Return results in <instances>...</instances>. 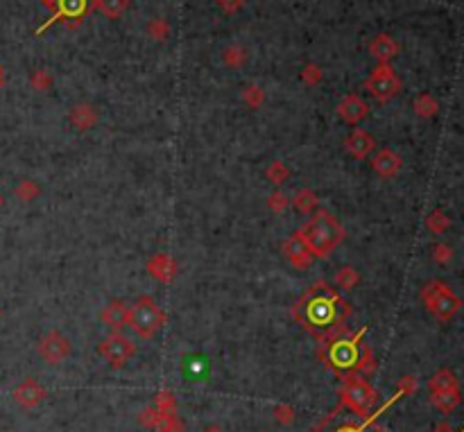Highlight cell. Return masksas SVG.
<instances>
[{"mask_svg":"<svg viewBox=\"0 0 464 432\" xmlns=\"http://www.w3.org/2000/svg\"><path fill=\"white\" fill-rule=\"evenodd\" d=\"M349 315H351V305L326 281L313 283L293 305L295 319L299 324H304V329L317 335L320 340H326L331 335L344 331L346 329L344 319Z\"/></svg>","mask_w":464,"mask_h":432,"instance_id":"6da1fadb","label":"cell"},{"mask_svg":"<svg viewBox=\"0 0 464 432\" xmlns=\"http://www.w3.org/2000/svg\"><path fill=\"white\" fill-rule=\"evenodd\" d=\"M365 335V329L360 333L340 331L324 340L322 358L326 367L335 371L337 376H351V373H372L376 369L374 353L367 344L360 342Z\"/></svg>","mask_w":464,"mask_h":432,"instance_id":"7a4b0ae2","label":"cell"},{"mask_svg":"<svg viewBox=\"0 0 464 432\" xmlns=\"http://www.w3.org/2000/svg\"><path fill=\"white\" fill-rule=\"evenodd\" d=\"M302 236L306 238L308 247L313 249L315 258H326L331 256L337 247L342 245L346 236L344 226L328 213V210H315L313 217L299 229Z\"/></svg>","mask_w":464,"mask_h":432,"instance_id":"3957f363","label":"cell"},{"mask_svg":"<svg viewBox=\"0 0 464 432\" xmlns=\"http://www.w3.org/2000/svg\"><path fill=\"white\" fill-rule=\"evenodd\" d=\"M168 322V315L161 305L152 299V296H139L136 301L129 305L127 312V329L141 340L154 338Z\"/></svg>","mask_w":464,"mask_h":432,"instance_id":"277c9868","label":"cell"},{"mask_svg":"<svg viewBox=\"0 0 464 432\" xmlns=\"http://www.w3.org/2000/svg\"><path fill=\"white\" fill-rule=\"evenodd\" d=\"M421 301L437 322H451L462 308V299L444 281H430L423 285Z\"/></svg>","mask_w":464,"mask_h":432,"instance_id":"5b68a950","label":"cell"},{"mask_svg":"<svg viewBox=\"0 0 464 432\" xmlns=\"http://www.w3.org/2000/svg\"><path fill=\"white\" fill-rule=\"evenodd\" d=\"M340 403L356 417H367L370 410L379 403V394L360 373L346 376L340 387Z\"/></svg>","mask_w":464,"mask_h":432,"instance_id":"8992f818","label":"cell"},{"mask_svg":"<svg viewBox=\"0 0 464 432\" xmlns=\"http://www.w3.org/2000/svg\"><path fill=\"white\" fill-rule=\"evenodd\" d=\"M365 89L370 91V95L379 102H390L394 95L401 93V80L399 75L394 73L390 64H379L372 71L370 78L365 80Z\"/></svg>","mask_w":464,"mask_h":432,"instance_id":"52a82bcc","label":"cell"},{"mask_svg":"<svg viewBox=\"0 0 464 432\" xmlns=\"http://www.w3.org/2000/svg\"><path fill=\"white\" fill-rule=\"evenodd\" d=\"M98 353L109 362L111 369H122L125 364L136 355V344H134L127 335H122L120 331H113L111 335H107V338L100 342Z\"/></svg>","mask_w":464,"mask_h":432,"instance_id":"ba28073f","label":"cell"},{"mask_svg":"<svg viewBox=\"0 0 464 432\" xmlns=\"http://www.w3.org/2000/svg\"><path fill=\"white\" fill-rule=\"evenodd\" d=\"M36 353L45 364L57 367V364H62L73 353V344L62 331H48L36 342Z\"/></svg>","mask_w":464,"mask_h":432,"instance_id":"9c48e42d","label":"cell"},{"mask_svg":"<svg viewBox=\"0 0 464 432\" xmlns=\"http://www.w3.org/2000/svg\"><path fill=\"white\" fill-rule=\"evenodd\" d=\"M283 258L293 267H297V270H308V267L315 263V254H313V249L308 247L302 231H295L283 243Z\"/></svg>","mask_w":464,"mask_h":432,"instance_id":"30bf717a","label":"cell"},{"mask_svg":"<svg viewBox=\"0 0 464 432\" xmlns=\"http://www.w3.org/2000/svg\"><path fill=\"white\" fill-rule=\"evenodd\" d=\"M45 396H48L45 387H43L38 380H34V378L21 380V382H18V385L14 387V391H12V398L16 401V405L23 408V410H34V408H38V405H41V403L45 401Z\"/></svg>","mask_w":464,"mask_h":432,"instance_id":"8fae6325","label":"cell"},{"mask_svg":"<svg viewBox=\"0 0 464 432\" xmlns=\"http://www.w3.org/2000/svg\"><path fill=\"white\" fill-rule=\"evenodd\" d=\"M148 274L159 283H172L179 274V263L170 254H152L145 263Z\"/></svg>","mask_w":464,"mask_h":432,"instance_id":"7c38bea8","label":"cell"},{"mask_svg":"<svg viewBox=\"0 0 464 432\" xmlns=\"http://www.w3.org/2000/svg\"><path fill=\"white\" fill-rule=\"evenodd\" d=\"M344 150L349 152V157H353L356 161H365L376 150V138L367 129L356 127L349 131V136L344 138Z\"/></svg>","mask_w":464,"mask_h":432,"instance_id":"4fadbf2b","label":"cell"},{"mask_svg":"<svg viewBox=\"0 0 464 432\" xmlns=\"http://www.w3.org/2000/svg\"><path fill=\"white\" fill-rule=\"evenodd\" d=\"M403 168V159L399 152H394L390 147H381L376 154L372 157V170L379 175L381 179H394Z\"/></svg>","mask_w":464,"mask_h":432,"instance_id":"5bb4252c","label":"cell"},{"mask_svg":"<svg viewBox=\"0 0 464 432\" xmlns=\"http://www.w3.org/2000/svg\"><path fill=\"white\" fill-rule=\"evenodd\" d=\"M376 415H367V417H358V419H351L344 417L340 421V426H333V421L328 419L320 426V432H385L383 428L376 426Z\"/></svg>","mask_w":464,"mask_h":432,"instance_id":"9a60e30c","label":"cell"},{"mask_svg":"<svg viewBox=\"0 0 464 432\" xmlns=\"http://www.w3.org/2000/svg\"><path fill=\"white\" fill-rule=\"evenodd\" d=\"M337 116H340L346 124H360L367 116H370V104H367L360 95L351 93L337 104Z\"/></svg>","mask_w":464,"mask_h":432,"instance_id":"2e32d148","label":"cell"},{"mask_svg":"<svg viewBox=\"0 0 464 432\" xmlns=\"http://www.w3.org/2000/svg\"><path fill=\"white\" fill-rule=\"evenodd\" d=\"M127 312H129V305L125 303L122 299H111L102 308L100 319H102L104 326H109L111 331H120V329L127 326Z\"/></svg>","mask_w":464,"mask_h":432,"instance_id":"e0dca14e","label":"cell"},{"mask_svg":"<svg viewBox=\"0 0 464 432\" xmlns=\"http://www.w3.org/2000/svg\"><path fill=\"white\" fill-rule=\"evenodd\" d=\"M69 118H71L73 127H75L77 131H89V129H93L95 124H98V120H100L98 111H95L93 104H86V102L75 104V107L71 109V113H69Z\"/></svg>","mask_w":464,"mask_h":432,"instance_id":"ac0fdd59","label":"cell"},{"mask_svg":"<svg viewBox=\"0 0 464 432\" xmlns=\"http://www.w3.org/2000/svg\"><path fill=\"white\" fill-rule=\"evenodd\" d=\"M396 52H399V43H396L390 34H379L370 43V55L379 64H390L396 57Z\"/></svg>","mask_w":464,"mask_h":432,"instance_id":"d6986e66","label":"cell"},{"mask_svg":"<svg viewBox=\"0 0 464 432\" xmlns=\"http://www.w3.org/2000/svg\"><path fill=\"white\" fill-rule=\"evenodd\" d=\"M290 204H293L299 213L313 215L315 210L320 208V195H317L313 188H299L297 193L290 197Z\"/></svg>","mask_w":464,"mask_h":432,"instance_id":"ffe728a7","label":"cell"},{"mask_svg":"<svg viewBox=\"0 0 464 432\" xmlns=\"http://www.w3.org/2000/svg\"><path fill=\"white\" fill-rule=\"evenodd\" d=\"M460 401H462L460 389H447V391H433L430 394V403L440 412H444V415H451V412L460 405Z\"/></svg>","mask_w":464,"mask_h":432,"instance_id":"44dd1931","label":"cell"},{"mask_svg":"<svg viewBox=\"0 0 464 432\" xmlns=\"http://www.w3.org/2000/svg\"><path fill=\"white\" fill-rule=\"evenodd\" d=\"M333 283H335L337 290L351 292L353 287H358V283H360V272H358L356 267H351V265H342V267H337L335 270Z\"/></svg>","mask_w":464,"mask_h":432,"instance_id":"7402d4cb","label":"cell"},{"mask_svg":"<svg viewBox=\"0 0 464 432\" xmlns=\"http://www.w3.org/2000/svg\"><path fill=\"white\" fill-rule=\"evenodd\" d=\"M447 389H460V380L451 369H440L435 376L428 380V391H447Z\"/></svg>","mask_w":464,"mask_h":432,"instance_id":"603a6c76","label":"cell"},{"mask_svg":"<svg viewBox=\"0 0 464 432\" xmlns=\"http://www.w3.org/2000/svg\"><path fill=\"white\" fill-rule=\"evenodd\" d=\"M14 197L23 204H32L34 199L41 197V186L34 179H21L14 188Z\"/></svg>","mask_w":464,"mask_h":432,"instance_id":"cb8c5ba5","label":"cell"},{"mask_svg":"<svg viewBox=\"0 0 464 432\" xmlns=\"http://www.w3.org/2000/svg\"><path fill=\"white\" fill-rule=\"evenodd\" d=\"M55 9L57 14L52 21H59V18H66V16H82L86 12V0H57L55 3Z\"/></svg>","mask_w":464,"mask_h":432,"instance_id":"d4e9b609","label":"cell"},{"mask_svg":"<svg viewBox=\"0 0 464 432\" xmlns=\"http://www.w3.org/2000/svg\"><path fill=\"white\" fill-rule=\"evenodd\" d=\"M426 226H428L430 233L442 236V233H447L449 229H451V217L444 213V210L435 208V210H430L428 217H426Z\"/></svg>","mask_w":464,"mask_h":432,"instance_id":"484cf974","label":"cell"},{"mask_svg":"<svg viewBox=\"0 0 464 432\" xmlns=\"http://www.w3.org/2000/svg\"><path fill=\"white\" fill-rule=\"evenodd\" d=\"M265 177H267V181H269V184H272V186L281 188V186L286 184V181L290 179V168L286 166L283 161H279V159H276V161H272V163H269V166H267Z\"/></svg>","mask_w":464,"mask_h":432,"instance_id":"4316f807","label":"cell"},{"mask_svg":"<svg viewBox=\"0 0 464 432\" xmlns=\"http://www.w3.org/2000/svg\"><path fill=\"white\" fill-rule=\"evenodd\" d=\"M437 111H440V104L430 93H421L419 98L414 100V113H417L419 118H433Z\"/></svg>","mask_w":464,"mask_h":432,"instance_id":"83f0119b","label":"cell"},{"mask_svg":"<svg viewBox=\"0 0 464 432\" xmlns=\"http://www.w3.org/2000/svg\"><path fill=\"white\" fill-rule=\"evenodd\" d=\"M95 5L107 18H118L129 7V0H95Z\"/></svg>","mask_w":464,"mask_h":432,"instance_id":"f1b7e54d","label":"cell"},{"mask_svg":"<svg viewBox=\"0 0 464 432\" xmlns=\"http://www.w3.org/2000/svg\"><path fill=\"white\" fill-rule=\"evenodd\" d=\"M154 430L157 432H183L186 426H183V421L177 417V412H163Z\"/></svg>","mask_w":464,"mask_h":432,"instance_id":"f546056e","label":"cell"},{"mask_svg":"<svg viewBox=\"0 0 464 432\" xmlns=\"http://www.w3.org/2000/svg\"><path fill=\"white\" fill-rule=\"evenodd\" d=\"M243 102L247 104L249 109H260V107H263V102H265L263 89H260V86H256V84L245 86V89H243Z\"/></svg>","mask_w":464,"mask_h":432,"instance_id":"4dcf8cb0","label":"cell"},{"mask_svg":"<svg viewBox=\"0 0 464 432\" xmlns=\"http://www.w3.org/2000/svg\"><path fill=\"white\" fill-rule=\"evenodd\" d=\"M154 408L161 412H177V398L170 389H161L154 396Z\"/></svg>","mask_w":464,"mask_h":432,"instance_id":"1f68e13d","label":"cell"},{"mask_svg":"<svg viewBox=\"0 0 464 432\" xmlns=\"http://www.w3.org/2000/svg\"><path fill=\"white\" fill-rule=\"evenodd\" d=\"M247 62V52H245V48H240V45H231V48H227L225 50V64L229 66V69H240Z\"/></svg>","mask_w":464,"mask_h":432,"instance_id":"d6a6232c","label":"cell"},{"mask_svg":"<svg viewBox=\"0 0 464 432\" xmlns=\"http://www.w3.org/2000/svg\"><path fill=\"white\" fill-rule=\"evenodd\" d=\"M265 204H267L269 210H272V213H283V210L290 206V197L283 193L281 188H276L272 195H267V201H265Z\"/></svg>","mask_w":464,"mask_h":432,"instance_id":"836d02e7","label":"cell"},{"mask_svg":"<svg viewBox=\"0 0 464 432\" xmlns=\"http://www.w3.org/2000/svg\"><path fill=\"white\" fill-rule=\"evenodd\" d=\"M295 408L288 405V403H281V405L274 408V419L279 421L281 426H293L295 424Z\"/></svg>","mask_w":464,"mask_h":432,"instance_id":"e575fe53","label":"cell"},{"mask_svg":"<svg viewBox=\"0 0 464 432\" xmlns=\"http://www.w3.org/2000/svg\"><path fill=\"white\" fill-rule=\"evenodd\" d=\"M148 32H150L152 39L166 41V39H168V34H170V27H168L166 21H163V18H154V21L150 23V27H148Z\"/></svg>","mask_w":464,"mask_h":432,"instance_id":"d590c367","label":"cell"},{"mask_svg":"<svg viewBox=\"0 0 464 432\" xmlns=\"http://www.w3.org/2000/svg\"><path fill=\"white\" fill-rule=\"evenodd\" d=\"M451 258H453V249H451L449 245L437 243V245L433 247V261H435V263L447 265V263H451Z\"/></svg>","mask_w":464,"mask_h":432,"instance_id":"8d00e7d4","label":"cell"},{"mask_svg":"<svg viewBox=\"0 0 464 432\" xmlns=\"http://www.w3.org/2000/svg\"><path fill=\"white\" fill-rule=\"evenodd\" d=\"M322 69L320 66H315V64H308L306 69L302 71V80L306 82V84H311V86H315V84H320L322 82Z\"/></svg>","mask_w":464,"mask_h":432,"instance_id":"74e56055","label":"cell"},{"mask_svg":"<svg viewBox=\"0 0 464 432\" xmlns=\"http://www.w3.org/2000/svg\"><path fill=\"white\" fill-rule=\"evenodd\" d=\"M30 84L34 86L36 91H48L52 86V78L45 71H36V73H32Z\"/></svg>","mask_w":464,"mask_h":432,"instance_id":"f35d334b","label":"cell"},{"mask_svg":"<svg viewBox=\"0 0 464 432\" xmlns=\"http://www.w3.org/2000/svg\"><path fill=\"white\" fill-rule=\"evenodd\" d=\"M417 391V378L414 376H403L399 380V391H396V398L401 396H410V394Z\"/></svg>","mask_w":464,"mask_h":432,"instance_id":"ab89813d","label":"cell"},{"mask_svg":"<svg viewBox=\"0 0 464 432\" xmlns=\"http://www.w3.org/2000/svg\"><path fill=\"white\" fill-rule=\"evenodd\" d=\"M218 5L225 9L227 14H234V12H238V9L245 5V0H218Z\"/></svg>","mask_w":464,"mask_h":432,"instance_id":"60d3db41","label":"cell"},{"mask_svg":"<svg viewBox=\"0 0 464 432\" xmlns=\"http://www.w3.org/2000/svg\"><path fill=\"white\" fill-rule=\"evenodd\" d=\"M435 432H456V430H453L449 424H442V426H437V430H435Z\"/></svg>","mask_w":464,"mask_h":432,"instance_id":"b9f144b4","label":"cell"},{"mask_svg":"<svg viewBox=\"0 0 464 432\" xmlns=\"http://www.w3.org/2000/svg\"><path fill=\"white\" fill-rule=\"evenodd\" d=\"M204 432H222V428H218V426H209Z\"/></svg>","mask_w":464,"mask_h":432,"instance_id":"7bdbcfd3","label":"cell"},{"mask_svg":"<svg viewBox=\"0 0 464 432\" xmlns=\"http://www.w3.org/2000/svg\"><path fill=\"white\" fill-rule=\"evenodd\" d=\"M3 206H5V195L0 193V208H3Z\"/></svg>","mask_w":464,"mask_h":432,"instance_id":"ee69618b","label":"cell"},{"mask_svg":"<svg viewBox=\"0 0 464 432\" xmlns=\"http://www.w3.org/2000/svg\"><path fill=\"white\" fill-rule=\"evenodd\" d=\"M0 319H3V308H0Z\"/></svg>","mask_w":464,"mask_h":432,"instance_id":"f6af8a7d","label":"cell"},{"mask_svg":"<svg viewBox=\"0 0 464 432\" xmlns=\"http://www.w3.org/2000/svg\"><path fill=\"white\" fill-rule=\"evenodd\" d=\"M0 78H3V69H0Z\"/></svg>","mask_w":464,"mask_h":432,"instance_id":"bcb514c9","label":"cell"},{"mask_svg":"<svg viewBox=\"0 0 464 432\" xmlns=\"http://www.w3.org/2000/svg\"><path fill=\"white\" fill-rule=\"evenodd\" d=\"M462 432H464V430H462Z\"/></svg>","mask_w":464,"mask_h":432,"instance_id":"7dc6e473","label":"cell"}]
</instances>
